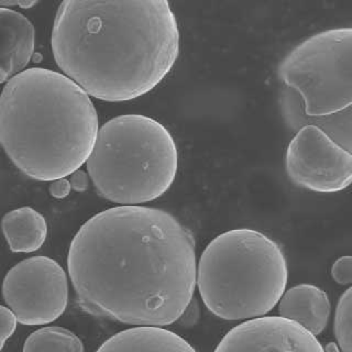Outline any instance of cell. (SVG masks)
Instances as JSON below:
<instances>
[{
  "instance_id": "e0dca14e",
  "label": "cell",
  "mask_w": 352,
  "mask_h": 352,
  "mask_svg": "<svg viewBox=\"0 0 352 352\" xmlns=\"http://www.w3.org/2000/svg\"><path fill=\"white\" fill-rule=\"evenodd\" d=\"M18 318L10 308L1 305L0 307V346L3 349L6 342L16 331Z\"/></svg>"
},
{
  "instance_id": "ac0fdd59",
  "label": "cell",
  "mask_w": 352,
  "mask_h": 352,
  "mask_svg": "<svg viewBox=\"0 0 352 352\" xmlns=\"http://www.w3.org/2000/svg\"><path fill=\"white\" fill-rule=\"evenodd\" d=\"M333 280L340 285L352 283V256H344L336 260L331 267Z\"/></svg>"
},
{
  "instance_id": "5b68a950",
  "label": "cell",
  "mask_w": 352,
  "mask_h": 352,
  "mask_svg": "<svg viewBox=\"0 0 352 352\" xmlns=\"http://www.w3.org/2000/svg\"><path fill=\"white\" fill-rule=\"evenodd\" d=\"M86 166L99 195L121 206H139L170 190L179 168V152L170 132L159 121L122 115L99 128Z\"/></svg>"
},
{
  "instance_id": "9c48e42d",
  "label": "cell",
  "mask_w": 352,
  "mask_h": 352,
  "mask_svg": "<svg viewBox=\"0 0 352 352\" xmlns=\"http://www.w3.org/2000/svg\"><path fill=\"white\" fill-rule=\"evenodd\" d=\"M214 352H326L313 333L280 316L242 322L221 339Z\"/></svg>"
},
{
  "instance_id": "8992f818",
  "label": "cell",
  "mask_w": 352,
  "mask_h": 352,
  "mask_svg": "<svg viewBox=\"0 0 352 352\" xmlns=\"http://www.w3.org/2000/svg\"><path fill=\"white\" fill-rule=\"evenodd\" d=\"M278 76L300 96L308 117H324L352 104V28H333L297 44L278 65Z\"/></svg>"
},
{
  "instance_id": "5bb4252c",
  "label": "cell",
  "mask_w": 352,
  "mask_h": 352,
  "mask_svg": "<svg viewBox=\"0 0 352 352\" xmlns=\"http://www.w3.org/2000/svg\"><path fill=\"white\" fill-rule=\"evenodd\" d=\"M1 227L7 243L14 253L34 252L47 240V220L31 207H20L7 212Z\"/></svg>"
},
{
  "instance_id": "2e32d148",
  "label": "cell",
  "mask_w": 352,
  "mask_h": 352,
  "mask_svg": "<svg viewBox=\"0 0 352 352\" xmlns=\"http://www.w3.org/2000/svg\"><path fill=\"white\" fill-rule=\"evenodd\" d=\"M333 329L341 351L352 352V286L339 300Z\"/></svg>"
},
{
  "instance_id": "4fadbf2b",
  "label": "cell",
  "mask_w": 352,
  "mask_h": 352,
  "mask_svg": "<svg viewBox=\"0 0 352 352\" xmlns=\"http://www.w3.org/2000/svg\"><path fill=\"white\" fill-rule=\"evenodd\" d=\"M282 113L292 129H300L306 124L318 126L337 144L352 154V104L333 115L308 117L302 110V100L297 94L286 91L280 98Z\"/></svg>"
},
{
  "instance_id": "44dd1931",
  "label": "cell",
  "mask_w": 352,
  "mask_h": 352,
  "mask_svg": "<svg viewBox=\"0 0 352 352\" xmlns=\"http://www.w3.org/2000/svg\"><path fill=\"white\" fill-rule=\"evenodd\" d=\"M38 1H31V0H20V1H1L0 5L5 8H12V7H19L21 9H29L33 6H36Z\"/></svg>"
},
{
  "instance_id": "277c9868",
  "label": "cell",
  "mask_w": 352,
  "mask_h": 352,
  "mask_svg": "<svg viewBox=\"0 0 352 352\" xmlns=\"http://www.w3.org/2000/svg\"><path fill=\"white\" fill-rule=\"evenodd\" d=\"M287 263L280 245L254 229L226 231L209 242L197 265L204 304L225 320L261 318L285 293Z\"/></svg>"
},
{
  "instance_id": "ffe728a7",
  "label": "cell",
  "mask_w": 352,
  "mask_h": 352,
  "mask_svg": "<svg viewBox=\"0 0 352 352\" xmlns=\"http://www.w3.org/2000/svg\"><path fill=\"white\" fill-rule=\"evenodd\" d=\"M89 175L82 170H77L76 172L72 174L71 182L72 188L76 192H85L89 184Z\"/></svg>"
},
{
  "instance_id": "3957f363",
  "label": "cell",
  "mask_w": 352,
  "mask_h": 352,
  "mask_svg": "<svg viewBox=\"0 0 352 352\" xmlns=\"http://www.w3.org/2000/svg\"><path fill=\"white\" fill-rule=\"evenodd\" d=\"M98 131L91 97L63 73L31 67L3 86L1 146L30 179L53 182L80 170L91 157Z\"/></svg>"
},
{
  "instance_id": "9a60e30c",
  "label": "cell",
  "mask_w": 352,
  "mask_h": 352,
  "mask_svg": "<svg viewBox=\"0 0 352 352\" xmlns=\"http://www.w3.org/2000/svg\"><path fill=\"white\" fill-rule=\"evenodd\" d=\"M22 352H84V344L71 330L53 326L31 333Z\"/></svg>"
},
{
  "instance_id": "6da1fadb",
  "label": "cell",
  "mask_w": 352,
  "mask_h": 352,
  "mask_svg": "<svg viewBox=\"0 0 352 352\" xmlns=\"http://www.w3.org/2000/svg\"><path fill=\"white\" fill-rule=\"evenodd\" d=\"M67 269L84 311L137 327H164L192 302L195 240L162 209L113 207L77 231Z\"/></svg>"
},
{
  "instance_id": "7a4b0ae2",
  "label": "cell",
  "mask_w": 352,
  "mask_h": 352,
  "mask_svg": "<svg viewBox=\"0 0 352 352\" xmlns=\"http://www.w3.org/2000/svg\"><path fill=\"white\" fill-rule=\"evenodd\" d=\"M179 25L165 0H66L53 22L55 63L89 96L128 102L157 87L179 58Z\"/></svg>"
},
{
  "instance_id": "ba28073f",
  "label": "cell",
  "mask_w": 352,
  "mask_h": 352,
  "mask_svg": "<svg viewBox=\"0 0 352 352\" xmlns=\"http://www.w3.org/2000/svg\"><path fill=\"white\" fill-rule=\"evenodd\" d=\"M285 170L296 186L333 194L352 184V154L318 126L306 124L286 148Z\"/></svg>"
},
{
  "instance_id": "52a82bcc",
  "label": "cell",
  "mask_w": 352,
  "mask_h": 352,
  "mask_svg": "<svg viewBox=\"0 0 352 352\" xmlns=\"http://www.w3.org/2000/svg\"><path fill=\"white\" fill-rule=\"evenodd\" d=\"M3 295L20 324H50L62 316L67 306V275L53 258H25L6 274Z\"/></svg>"
},
{
  "instance_id": "7402d4cb",
  "label": "cell",
  "mask_w": 352,
  "mask_h": 352,
  "mask_svg": "<svg viewBox=\"0 0 352 352\" xmlns=\"http://www.w3.org/2000/svg\"><path fill=\"white\" fill-rule=\"evenodd\" d=\"M326 352H342L341 351L340 348H339L338 344H328L326 346V349H324Z\"/></svg>"
},
{
  "instance_id": "30bf717a",
  "label": "cell",
  "mask_w": 352,
  "mask_h": 352,
  "mask_svg": "<svg viewBox=\"0 0 352 352\" xmlns=\"http://www.w3.org/2000/svg\"><path fill=\"white\" fill-rule=\"evenodd\" d=\"M1 31V67L0 82H7L25 71L36 45V30L32 22L21 12L11 8H0Z\"/></svg>"
},
{
  "instance_id": "d6986e66",
  "label": "cell",
  "mask_w": 352,
  "mask_h": 352,
  "mask_svg": "<svg viewBox=\"0 0 352 352\" xmlns=\"http://www.w3.org/2000/svg\"><path fill=\"white\" fill-rule=\"evenodd\" d=\"M71 190L72 185L69 179H60L51 182L49 187L50 194L58 199L69 196Z\"/></svg>"
},
{
  "instance_id": "8fae6325",
  "label": "cell",
  "mask_w": 352,
  "mask_h": 352,
  "mask_svg": "<svg viewBox=\"0 0 352 352\" xmlns=\"http://www.w3.org/2000/svg\"><path fill=\"white\" fill-rule=\"evenodd\" d=\"M330 309L327 293L311 284L292 287L284 293L278 304L280 317L296 322L314 336L324 331Z\"/></svg>"
},
{
  "instance_id": "7c38bea8",
  "label": "cell",
  "mask_w": 352,
  "mask_h": 352,
  "mask_svg": "<svg viewBox=\"0 0 352 352\" xmlns=\"http://www.w3.org/2000/svg\"><path fill=\"white\" fill-rule=\"evenodd\" d=\"M96 352H197L181 336L162 327H135L116 333Z\"/></svg>"
}]
</instances>
